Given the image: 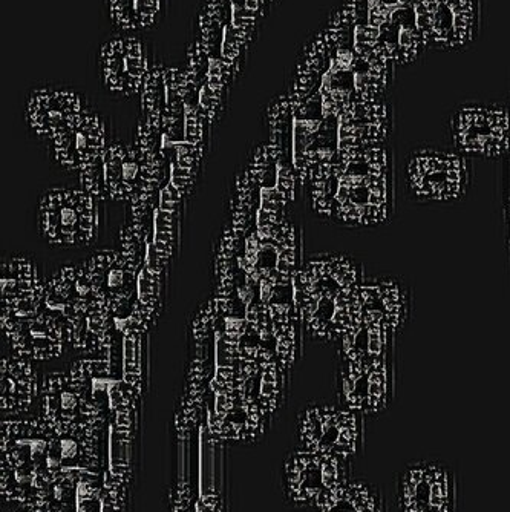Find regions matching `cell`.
<instances>
[{
  "label": "cell",
  "mask_w": 510,
  "mask_h": 512,
  "mask_svg": "<svg viewBox=\"0 0 510 512\" xmlns=\"http://www.w3.org/2000/svg\"><path fill=\"white\" fill-rule=\"evenodd\" d=\"M362 414L333 404H311L299 413V447L350 460L365 450Z\"/></svg>",
  "instance_id": "cell-5"
},
{
  "label": "cell",
  "mask_w": 510,
  "mask_h": 512,
  "mask_svg": "<svg viewBox=\"0 0 510 512\" xmlns=\"http://www.w3.org/2000/svg\"><path fill=\"white\" fill-rule=\"evenodd\" d=\"M350 479H353L350 460L301 447L285 459L282 471L287 502L311 511Z\"/></svg>",
  "instance_id": "cell-6"
},
{
  "label": "cell",
  "mask_w": 510,
  "mask_h": 512,
  "mask_svg": "<svg viewBox=\"0 0 510 512\" xmlns=\"http://www.w3.org/2000/svg\"><path fill=\"white\" fill-rule=\"evenodd\" d=\"M175 240V214L161 211L160 207L154 209V243L155 249L161 258L167 261L172 255Z\"/></svg>",
  "instance_id": "cell-33"
},
{
  "label": "cell",
  "mask_w": 510,
  "mask_h": 512,
  "mask_svg": "<svg viewBox=\"0 0 510 512\" xmlns=\"http://www.w3.org/2000/svg\"><path fill=\"white\" fill-rule=\"evenodd\" d=\"M141 333H123V382L131 390L132 398L137 401L141 394Z\"/></svg>",
  "instance_id": "cell-32"
},
{
  "label": "cell",
  "mask_w": 510,
  "mask_h": 512,
  "mask_svg": "<svg viewBox=\"0 0 510 512\" xmlns=\"http://www.w3.org/2000/svg\"><path fill=\"white\" fill-rule=\"evenodd\" d=\"M209 431L216 439L250 444L265 433L270 417L238 390H212Z\"/></svg>",
  "instance_id": "cell-15"
},
{
  "label": "cell",
  "mask_w": 510,
  "mask_h": 512,
  "mask_svg": "<svg viewBox=\"0 0 510 512\" xmlns=\"http://www.w3.org/2000/svg\"><path fill=\"white\" fill-rule=\"evenodd\" d=\"M40 417L57 433H100L106 416L92 404L69 371L51 373L40 388Z\"/></svg>",
  "instance_id": "cell-9"
},
{
  "label": "cell",
  "mask_w": 510,
  "mask_h": 512,
  "mask_svg": "<svg viewBox=\"0 0 510 512\" xmlns=\"http://www.w3.org/2000/svg\"><path fill=\"white\" fill-rule=\"evenodd\" d=\"M394 158L390 145L337 152L310 183L311 207L319 217L351 227L379 226L396 209Z\"/></svg>",
  "instance_id": "cell-1"
},
{
  "label": "cell",
  "mask_w": 510,
  "mask_h": 512,
  "mask_svg": "<svg viewBox=\"0 0 510 512\" xmlns=\"http://www.w3.org/2000/svg\"><path fill=\"white\" fill-rule=\"evenodd\" d=\"M414 2H431V0H414Z\"/></svg>",
  "instance_id": "cell-37"
},
{
  "label": "cell",
  "mask_w": 510,
  "mask_h": 512,
  "mask_svg": "<svg viewBox=\"0 0 510 512\" xmlns=\"http://www.w3.org/2000/svg\"><path fill=\"white\" fill-rule=\"evenodd\" d=\"M109 200L131 201L141 177V160L135 146L112 143L99 160Z\"/></svg>",
  "instance_id": "cell-27"
},
{
  "label": "cell",
  "mask_w": 510,
  "mask_h": 512,
  "mask_svg": "<svg viewBox=\"0 0 510 512\" xmlns=\"http://www.w3.org/2000/svg\"><path fill=\"white\" fill-rule=\"evenodd\" d=\"M106 16L118 33L154 30L169 10V0H103Z\"/></svg>",
  "instance_id": "cell-29"
},
{
  "label": "cell",
  "mask_w": 510,
  "mask_h": 512,
  "mask_svg": "<svg viewBox=\"0 0 510 512\" xmlns=\"http://www.w3.org/2000/svg\"><path fill=\"white\" fill-rule=\"evenodd\" d=\"M99 293L86 263L72 264L54 273L48 281L43 309L56 315L65 325L76 319Z\"/></svg>",
  "instance_id": "cell-23"
},
{
  "label": "cell",
  "mask_w": 510,
  "mask_h": 512,
  "mask_svg": "<svg viewBox=\"0 0 510 512\" xmlns=\"http://www.w3.org/2000/svg\"><path fill=\"white\" fill-rule=\"evenodd\" d=\"M151 65L148 45L137 34L117 33L100 48L99 69L103 86L115 96L141 94Z\"/></svg>",
  "instance_id": "cell-13"
},
{
  "label": "cell",
  "mask_w": 510,
  "mask_h": 512,
  "mask_svg": "<svg viewBox=\"0 0 510 512\" xmlns=\"http://www.w3.org/2000/svg\"><path fill=\"white\" fill-rule=\"evenodd\" d=\"M160 201H158V207H160L161 211L169 212V214H175L177 212L178 206H180L181 198L184 197V194H181L177 188H175L174 184L167 183L166 186H163V189L160 191Z\"/></svg>",
  "instance_id": "cell-36"
},
{
  "label": "cell",
  "mask_w": 510,
  "mask_h": 512,
  "mask_svg": "<svg viewBox=\"0 0 510 512\" xmlns=\"http://www.w3.org/2000/svg\"><path fill=\"white\" fill-rule=\"evenodd\" d=\"M412 312V290L397 276H367L360 295L359 321L373 322L393 330H405Z\"/></svg>",
  "instance_id": "cell-18"
},
{
  "label": "cell",
  "mask_w": 510,
  "mask_h": 512,
  "mask_svg": "<svg viewBox=\"0 0 510 512\" xmlns=\"http://www.w3.org/2000/svg\"><path fill=\"white\" fill-rule=\"evenodd\" d=\"M39 229L48 243L79 249L99 237L97 200L83 189H51L39 203Z\"/></svg>",
  "instance_id": "cell-4"
},
{
  "label": "cell",
  "mask_w": 510,
  "mask_h": 512,
  "mask_svg": "<svg viewBox=\"0 0 510 512\" xmlns=\"http://www.w3.org/2000/svg\"><path fill=\"white\" fill-rule=\"evenodd\" d=\"M393 109L388 99L359 103L340 115L337 152L367 151L390 145Z\"/></svg>",
  "instance_id": "cell-19"
},
{
  "label": "cell",
  "mask_w": 510,
  "mask_h": 512,
  "mask_svg": "<svg viewBox=\"0 0 510 512\" xmlns=\"http://www.w3.org/2000/svg\"><path fill=\"white\" fill-rule=\"evenodd\" d=\"M51 148L57 163L68 171L95 165L108 148L102 115L88 106L71 128L51 140Z\"/></svg>",
  "instance_id": "cell-21"
},
{
  "label": "cell",
  "mask_w": 510,
  "mask_h": 512,
  "mask_svg": "<svg viewBox=\"0 0 510 512\" xmlns=\"http://www.w3.org/2000/svg\"><path fill=\"white\" fill-rule=\"evenodd\" d=\"M249 325V329L261 339V342L273 341L272 315H270V306L261 301V298L250 302L246 307V316H244Z\"/></svg>",
  "instance_id": "cell-34"
},
{
  "label": "cell",
  "mask_w": 510,
  "mask_h": 512,
  "mask_svg": "<svg viewBox=\"0 0 510 512\" xmlns=\"http://www.w3.org/2000/svg\"><path fill=\"white\" fill-rule=\"evenodd\" d=\"M13 352L30 361H51L65 350V325L53 313L43 310L27 321H0Z\"/></svg>",
  "instance_id": "cell-22"
},
{
  "label": "cell",
  "mask_w": 510,
  "mask_h": 512,
  "mask_svg": "<svg viewBox=\"0 0 510 512\" xmlns=\"http://www.w3.org/2000/svg\"><path fill=\"white\" fill-rule=\"evenodd\" d=\"M88 108L82 94L66 88L34 89L27 100V120L34 134L54 140L79 120Z\"/></svg>",
  "instance_id": "cell-20"
},
{
  "label": "cell",
  "mask_w": 510,
  "mask_h": 512,
  "mask_svg": "<svg viewBox=\"0 0 510 512\" xmlns=\"http://www.w3.org/2000/svg\"><path fill=\"white\" fill-rule=\"evenodd\" d=\"M451 137L466 157H501L509 149V112L498 105L463 106L452 115Z\"/></svg>",
  "instance_id": "cell-11"
},
{
  "label": "cell",
  "mask_w": 510,
  "mask_h": 512,
  "mask_svg": "<svg viewBox=\"0 0 510 512\" xmlns=\"http://www.w3.org/2000/svg\"><path fill=\"white\" fill-rule=\"evenodd\" d=\"M313 512H388V505L377 483L353 477L316 506Z\"/></svg>",
  "instance_id": "cell-30"
},
{
  "label": "cell",
  "mask_w": 510,
  "mask_h": 512,
  "mask_svg": "<svg viewBox=\"0 0 510 512\" xmlns=\"http://www.w3.org/2000/svg\"><path fill=\"white\" fill-rule=\"evenodd\" d=\"M272 315L273 341L275 353L285 371L293 365L298 353V330L302 325L301 318L296 312L295 304L291 302H272L270 304Z\"/></svg>",
  "instance_id": "cell-31"
},
{
  "label": "cell",
  "mask_w": 510,
  "mask_h": 512,
  "mask_svg": "<svg viewBox=\"0 0 510 512\" xmlns=\"http://www.w3.org/2000/svg\"><path fill=\"white\" fill-rule=\"evenodd\" d=\"M339 404L362 416H379L396 396V358L374 362L339 359Z\"/></svg>",
  "instance_id": "cell-8"
},
{
  "label": "cell",
  "mask_w": 510,
  "mask_h": 512,
  "mask_svg": "<svg viewBox=\"0 0 510 512\" xmlns=\"http://www.w3.org/2000/svg\"><path fill=\"white\" fill-rule=\"evenodd\" d=\"M95 289L109 307L115 327L123 332L138 302V272L144 261L135 260L121 250H100L85 261Z\"/></svg>",
  "instance_id": "cell-12"
},
{
  "label": "cell",
  "mask_w": 510,
  "mask_h": 512,
  "mask_svg": "<svg viewBox=\"0 0 510 512\" xmlns=\"http://www.w3.org/2000/svg\"><path fill=\"white\" fill-rule=\"evenodd\" d=\"M397 335L393 330L373 322L359 321L339 339V359L374 362L396 358Z\"/></svg>",
  "instance_id": "cell-26"
},
{
  "label": "cell",
  "mask_w": 510,
  "mask_h": 512,
  "mask_svg": "<svg viewBox=\"0 0 510 512\" xmlns=\"http://www.w3.org/2000/svg\"><path fill=\"white\" fill-rule=\"evenodd\" d=\"M458 496L457 473L439 460L406 463L394 477L397 512H457Z\"/></svg>",
  "instance_id": "cell-7"
},
{
  "label": "cell",
  "mask_w": 510,
  "mask_h": 512,
  "mask_svg": "<svg viewBox=\"0 0 510 512\" xmlns=\"http://www.w3.org/2000/svg\"><path fill=\"white\" fill-rule=\"evenodd\" d=\"M190 34L201 40L210 56L239 76L252 43L236 27L229 0H201Z\"/></svg>",
  "instance_id": "cell-14"
},
{
  "label": "cell",
  "mask_w": 510,
  "mask_h": 512,
  "mask_svg": "<svg viewBox=\"0 0 510 512\" xmlns=\"http://www.w3.org/2000/svg\"><path fill=\"white\" fill-rule=\"evenodd\" d=\"M417 22L428 50H465L480 28V0L417 2Z\"/></svg>",
  "instance_id": "cell-10"
},
{
  "label": "cell",
  "mask_w": 510,
  "mask_h": 512,
  "mask_svg": "<svg viewBox=\"0 0 510 512\" xmlns=\"http://www.w3.org/2000/svg\"><path fill=\"white\" fill-rule=\"evenodd\" d=\"M45 279L36 263L27 256H11L2 264V319L0 321H27L42 313L46 295Z\"/></svg>",
  "instance_id": "cell-17"
},
{
  "label": "cell",
  "mask_w": 510,
  "mask_h": 512,
  "mask_svg": "<svg viewBox=\"0 0 510 512\" xmlns=\"http://www.w3.org/2000/svg\"><path fill=\"white\" fill-rule=\"evenodd\" d=\"M406 191L420 203H457L471 188V161L458 151L422 148L405 161Z\"/></svg>",
  "instance_id": "cell-3"
},
{
  "label": "cell",
  "mask_w": 510,
  "mask_h": 512,
  "mask_svg": "<svg viewBox=\"0 0 510 512\" xmlns=\"http://www.w3.org/2000/svg\"><path fill=\"white\" fill-rule=\"evenodd\" d=\"M112 312L102 293L71 322L65 324L68 344L82 352L99 358H112Z\"/></svg>",
  "instance_id": "cell-24"
},
{
  "label": "cell",
  "mask_w": 510,
  "mask_h": 512,
  "mask_svg": "<svg viewBox=\"0 0 510 512\" xmlns=\"http://www.w3.org/2000/svg\"><path fill=\"white\" fill-rule=\"evenodd\" d=\"M160 278L152 275L146 266H141L138 272V302L149 315L154 312L155 304H157L158 292H160Z\"/></svg>",
  "instance_id": "cell-35"
},
{
  "label": "cell",
  "mask_w": 510,
  "mask_h": 512,
  "mask_svg": "<svg viewBox=\"0 0 510 512\" xmlns=\"http://www.w3.org/2000/svg\"><path fill=\"white\" fill-rule=\"evenodd\" d=\"M184 68L195 89L198 108L209 126H212L218 114L223 111L236 76L229 66L210 56L201 40L195 36L190 37L187 43Z\"/></svg>",
  "instance_id": "cell-16"
},
{
  "label": "cell",
  "mask_w": 510,
  "mask_h": 512,
  "mask_svg": "<svg viewBox=\"0 0 510 512\" xmlns=\"http://www.w3.org/2000/svg\"><path fill=\"white\" fill-rule=\"evenodd\" d=\"M0 408L7 416L28 413L40 396L39 379L30 359L13 355L2 358L0 367Z\"/></svg>",
  "instance_id": "cell-25"
},
{
  "label": "cell",
  "mask_w": 510,
  "mask_h": 512,
  "mask_svg": "<svg viewBox=\"0 0 510 512\" xmlns=\"http://www.w3.org/2000/svg\"><path fill=\"white\" fill-rule=\"evenodd\" d=\"M285 375L275 350L262 344L259 350V370L252 379L238 388L244 398L256 402L267 416L272 417L284 401Z\"/></svg>",
  "instance_id": "cell-28"
},
{
  "label": "cell",
  "mask_w": 510,
  "mask_h": 512,
  "mask_svg": "<svg viewBox=\"0 0 510 512\" xmlns=\"http://www.w3.org/2000/svg\"><path fill=\"white\" fill-rule=\"evenodd\" d=\"M363 266L350 255L311 258L291 281V301L302 325L319 341H339L360 318Z\"/></svg>",
  "instance_id": "cell-2"
}]
</instances>
